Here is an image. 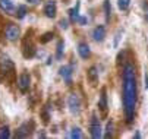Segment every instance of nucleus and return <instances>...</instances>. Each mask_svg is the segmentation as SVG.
I'll list each match as a JSON object with an SVG mask.
<instances>
[{"mask_svg": "<svg viewBox=\"0 0 148 139\" xmlns=\"http://www.w3.org/2000/svg\"><path fill=\"white\" fill-rule=\"evenodd\" d=\"M134 138H141V133H139V132H136V133L134 135Z\"/></svg>", "mask_w": 148, "mask_h": 139, "instance_id": "cd10ccee", "label": "nucleus"}, {"mask_svg": "<svg viewBox=\"0 0 148 139\" xmlns=\"http://www.w3.org/2000/svg\"><path fill=\"white\" fill-rule=\"evenodd\" d=\"M29 84H31V78L28 73H22L19 76V81H18V87L22 92H27L28 88H29Z\"/></svg>", "mask_w": 148, "mask_h": 139, "instance_id": "0eeeda50", "label": "nucleus"}, {"mask_svg": "<svg viewBox=\"0 0 148 139\" xmlns=\"http://www.w3.org/2000/svg\"><path fill=\"white\" fill-rule=\"evenodd\" d=\"M38 138H46V133H43V132L38 133Z\"/></svg>", "mask_w": 148, "mask_h": 139, "instance_id": "bb28decb", "label": "nucleus"}, {"mask_svg": "<svg viewBox=\"0 0 148 139\" xmlns=\"http://www.w3.org/2000/svg\"><path fill=\"white\" fill-rule=\"evenodd\" d=\"M71 138H72V139H81V138H84V133L81 132L79 127H72V130H71Z\"/></svg>", "mask_w": 148, "mask_h": 139, "instance_id": "dca6fc26", "label": "nucleus"}, {"mask_svg": "<svg viewBox=\"0 0 148 139\" xmlns=\"http://www.w3.org/2000/svg\"><path fill=\"white\" fill-rule=\"evenodd\" d=\"M78 54L82 57V59H88L91 56V48L87 43H79L78 44Z\"/></svg>", "mask_w": 148, "mask_h": 139, "instance_id": "9d476101", "label": "nucleus"}, {"mask_svg": "<svg viewBox=\"0 0 148 139\" xmlns=\"http://www.w3.org/2000/svg\"><path fill=\"white\" fill-rule=\"evenodd\" d=\"M51 38H53V34H51V32H47V34L43 35V38H40V41H41V43H47L49 40H51Z\"/></svg>", "mask_w": 148, "mask_h": 139, "instance_id": "4be33fe9", "label": "nucleus"}, {"mask_svg": "<svg viewBox=\"0 0 148 139\" xmlns=\"http://www.w3.org/2000/svg\"><path fill=\"white\" fill-rule=\"evenodd\" d=\"M0 9L8 15H15V12H16L13 0H0Z\"/></svg>", "mask_w": 148, "mask_h": 139, "instance_id": "423d86ee", "label": "nucleus"}, {"mask_svg": "<svg viewBox=\"0 0 148 139\" xmlns=\"http://www.w3.org/2000/svg\"><path fill=\"white\" fill-rule=\"evenodd\" d=\"M69 16H71V21L72 22H79V2L76 3V6L73 7V9H71L69 10Z\"/></svg>", "mask_w": 148, "mask_h": 139, "instance_id": "ddd939ff", "label": "nucleus"}, {"mask_svg": "<svg viewBox=\"0 0 148 139\" xmlns=\"http://www.w3.org/2000/svg\"><path fill=\"white\" fill-rule=\"evenodd\" d=\"M27 2L31 5H38V3H41V0H27Z\"/></svg>", "mask_w": 148, "mask_h": 139, "instance_id": "393cba45", "label": "nucleus"}, {"mask_svg": "<svg viewBox=\"0 0 148 139\" xmlns=\"http://www.w3.org/2000/svg\"><path fill=\"white\" fill-rule=\"evenodd\" d=\"M15 15H16L19 19L25 18V15H27V6H25V5H21V6H18V7H16V12H15Z\"/></svg>", "mask_w": 148, "mask_h": 139, "instance_id": "2eb2a0df", "label": "nucleus"}, {"mask_svg": "<svg viewBox=\"0 0 148 139\" xmlns=\"http://www.w3.org/2000/svg\"><path fill=\"white\" fill-rule=\"evenodd\" d=\"M10 138V132H9V127L8 126H3L0 129V139H8Z\"/></svg>", "mask_w": 148, "mask_h": 139, "instance_id": "412c9836", "label": "nucleus"}, {"mask_svg": "<svg viewBox=\"0 0 148 139\" xmlns=\"http://www.w3.org/2000/svg\"><path fill=\"white\" fill-rule=\"evenodd\" d=\"M113 127H114L113 122H109V123H107V127H106L104 138H112V136H113Z\"/></svg>", "mask_w": 148, "mask_h": 139, "instance_id": "a211bd4d", "label": "nucleus"}, {"mask_svg": "<svg viewBox=\"0 0 148 139\" xmlns=\"http://www.w3.org/2000/svg\"><path fill=\"white\" fill-rule=\"evenodd\" d=\"M5 35H6V38L9 40V41H16V40L19 38V35H21V29H19L18 25L9 24L6 27V29H5Z\"/></svg>", "mask_w": 148, "mask_h": 139, "instance_id": "7ed1b4c3", "label": "nucleus"}, {"mask_svg": "<svg viewBox=\"0 0 148 139\" xmlns=\"http://www.w3.org/2000/svg\"><path fill=\"white\" fill-rule=\"evenodd\" d=\"M44 13H46L47 18H51V19L56 16V13H57V5H56L54 0L47 2V5L44 6Z\"/></svg>", "mask_w": 148, "mask_h": 139, "instance_id": "1a4fd4ad", "label": "nucleus"}, {"mask_svg": "<svg viewBox=\"0 0 148 139\" xmlns=\"http://www.w3.org/2000/svg\"><path fill=\"white\" fill-rule=\"evenodd\" d=\"M63 50H65V44H63V41H59V43H57V50H56V57H57V59H62Z\"/></svg>", "mask_w": 148, "mask_h": 139, "instance_id": "aec40b11", "label": "nucleus"}, {"mask_svg": "<svg viewBox=\"0 0 148 139\" xmlns=\"http://www.w3.org/2000/svg\"><path fill=\"white\" fill-rule=\"evenodd\" d=\"M32 129H34V123L32 122H27V123H24V125H21V127L16 130V133H15V138H28L29 135H31V132H32Z\"/></svg>", "mask_w": 148, "mask_h": 139, "instance_id": "39448f33", "label": "nucleus"}, {"mask_svg": "<svg viewBox=\"0 0 148 139\" xmlns=\"http://www.w3.org/2000/svg\"><path fill=\"white\" fill-rule=\"evenodd\" d=\"M122 101H123V111L126 122L131 123L135 116L136 108V98H138V89H136V75H135V66L132 63H126L123 66L122 72Z\"/></svg>", "mask_w": 148, "mask_h": 139, "instance_id": "f257e3e1", "label": "nucleus"}, {"mask_svg": "<svg viewBox=\"0 0 148 139\" xmlns=\"http://www.w3.org/2000/svg\"><path fill=\"white\" fill-rule=\"evenodd\" d=\"M60 76L66 81V84H71V81H72V66H63V67H60Z\"/></svg>", "mask_w": 148, "mask_h": 139, "instance_id": "9b49d317", "label": "nucleus"}, {"mask_svg": "<svg viewBox=\"0 0 148 139\" xmlns=\"http://www.w3.org/2000/svg\"><path fill=\"white\" fill-rule=\"evenodd\" d=\"M104 12H106V19H110V15H112V5H110V2L109 0H106L104 2Z\"/></svg>", "mask_w": 148, "mask_h": 139, "instance_id": "f3484780", "label": "nucleus"}, {"mask_svg": "<svg viewBox=\"0 0 148 139\" xmlns=\"http://www.w3.org/2000/svg\"><path fill=\"white\" fill-rule=\"evenodd\" d=\"M88 79H90V82L91 84H95L98 81V72H97V67H90L88 70Z\"/></svg>", "mask_w": 148, "mask_h": 139, "instance_id": "4468645a", "label": "nucleus"}, {"mask_svg": "<svg viewBox=\"0 0 148 139\" xmlns=\"http://www.w3.org/2000/svg\"><path fill=\"white\" fill-rule=\"evenodd\" d=\"M145 88L148 89V72L145 70Z\"/></svg>", "mask_w": 148, "mask_h": 139, "instance_id": "a878e982", "label": "nucleus"}, {"mask_svg": "<svg viewBox=\"0 0 148 139\" xmlns=\"http://www.w3.org/2000/svg\"><path fill=\"white\" fill-rule=\"evenodd\" d=\"M98 107H100V108H101V111L106 114V111H107V95H106V89H104V88L101 89V97H100Z\"/></svg>", "mask_w": 148, "mask_h": 139, "instance_id": "f8f14e48", "label": "nucleus"}, {"mask_svg": "<svg viewBox=\"0 0 148 139\" xmlns=\"http://www.w3.org/2000/svg\"><path fill=\"white\" fill-rule=\"evenodd\" d=\"M131 5V0H117V6L120 10H126Z\"/></svg>", "mask_w": 148, "mask_h": 139, "instance_id": "6ab92c4d", "label": "nucleus"}, {"mask_svg": "<svg viewBox=\"0 0 148 139\" xmlns=\"http://www.w3.org/2000/svg\"><path fill=\"white\" fill-rule=\"evenodd\" d=\"M60 28H63V29H68V21H60Z\"/></svg>", "mask_w": 148, "mask_h": 139, "instance_id": "5701e85b", "label": "nucleus"}, {"mask_svg": "<svg viewBox=\"0 0 148 139\" xmlns=\"http://www.w3.org/2000/svg\"><path fill=\"white\" fill-rule=\"evenodd\" d=\"M119 40H120V31L116 34V40H114V47H117V44H119Z\"/></svg>", "mask_w": 148, "mask_h": 139, "instance_id": "b1692460", "label": "nucleus"}, {"mask_svg": "<svg viewBox=\"0 0 148 139\" xmlns=\"http://www.w3.org/2000/svg\"><path fill=\"white\" fill-rule=\"evenodd\" d=\"M90 132H91V136L94 139H98L103 136L101 133V126H100V122H98V119L95 116L91 117V123H90Z\"/></svg>", "mask_w": 148, "mask_h": 139, "instance_id": "20e7f679", "label": "nucleus"}, {"mask_svg": "<svg viewBox=\"0 0 148 139\" xmlns=\"http://www.w3.org/2000/svg\"><path fill=\"white\" fill-rule=\"evenodd\" d=\"M68 107H69V110H71L72 114H76L78 116L81 113V100H79V97L76 94L69 95V98H68Z\"/></svg>", "mask_w": 148, "mask_h": 139, "instance_id": "f03ea898", "label": "nucleus"}, {"mask_svg": "<svg viewBox=\"0 0 148 139\" xmlns=\"http://www.w3.org/2000/svg\"><path fill=\"white\" fill-rule=\"evenodd\" d=\"M92 38H94L95 43H103L104 38H106V28L103 25L95 27L94 31H92Z\"/></svg>", "mask_w": 148, "mask_h": 139, "instance_id": "6e6552de", "label": "nucleus"}]
</instances>
